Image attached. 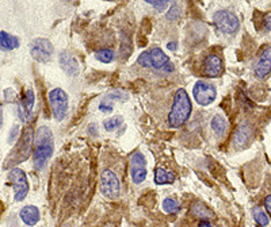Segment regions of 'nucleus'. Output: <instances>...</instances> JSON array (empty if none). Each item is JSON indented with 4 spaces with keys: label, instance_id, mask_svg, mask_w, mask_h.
I'll use <instances>...</instances> for the list:
<instances>
[{
    "label": "nucleus",
    "instance_id": "nucleus-1",
    "mask_svg": "<svg viewBox=\"0 0 271 227\" xmlns=\"http://www.w3.org/2000/svg\"><path fill=\"white\" fill-rule=\"evenodd\" d=\"M34 165L37 169H42L53 154L52 130L48 126H41L34 137Z\"/></svg>",
    "mask_w": 271,
    "mask_h": 227
},
{
    "label": "nucleus",
    "instance_id": "nucleus-2",
    "mask_svg": "<svg viewBox=\"0 0 271 227\" xmlns=\"http://www.w3.org/2000/svg\"><path fill=\"white\" fill-rule=\"evenodd\" d=\"M191 113V101L188 97L187 92L183 88H179L174 95V101H172V107H171L170 115H168V123L171 127L183 126L184 123L187 122Z\"/></svg>",
    "mask_w": 271,
    "mask_h": 227
},
{
    "label": "nucleus",
    "instance_id": "nucleus-3",
    "mask_svg": "<svg viewBox=\"0 0 271 227\" xmlns=\"http://www.w3.org/2000/svg\"><path fill=\"white\" fill-rule=\"evenodd\" d=\"M137 62H139V65L147 68V69L162 70L170 62V58L166 56V53L163 52L162 49L153 48L151 50L141 53L137 58Z\"/></svg>",
    "mask_w": 271,
    "mask_h": 227
},
{
    "label": "nucleus",
    "instance_id": "nucleus-4",
    "mask_svg": "<svg viewBox=\"0 0 271 227\" xmlns=\"http://www.w3.org/2000/svg\"><path fill=\"white\" fill-rule=\"evenodd\" d=\"M49 103L52 113L57 122H61L62 119L66 117L68 112V95L61 88H54L49 92Z\"/></svg>",
    "mask_w": 271,
    "mask_h": 227
},
{
    "label": "nucleus",
    "instance_id": "nucleus-5",
    "mask_svg": "<svg viewBox=\"0 0 271 227\" xmlns=\"http://www.w3.org/2000/svg\"><path fill=\"white\" fill-rule=\"evenodd\" d=\"M213 23L224 34H235L240 29V22L233 13L228 10H220L213 15Z\"/></svg>",
    "mask_w": 271,
    "mask_h": 227
},
{
    "label": "nucleus",
    "instance_id": "nucleus-6",
    "mask_svg": "<svg viewBox=\"0 0 271 227\" xmlns=\"http://www.w3.org/2000/svg\"><path fill=\"white\" fill-rule=\"evenodd\" d=\"M10 183L13 185L14 199L15 201H23L29 193V181H27L26 173L21 168H13L9 175Z\"/></svg>",
    "mask_w": 271,
    "mask_h": 227
},
{
    "label": "nucleus",
    "instance_id": "nucleus-7",
    "mask_svg": "<svg viewBox=\"0 0 271 227\" xmlns=\"http://www.w3.org/2000/svg\"><path fill=\"white\" fill-rule=\"evenodd\" d=\"M33 142H34V133H33V129L27 127L26 130L23 131L22 138H21V141H19V144H18L14 154L13 156H10L9 161L21 162V161L27 160L31 153Z\"/></svg>",
    "mask_w": 271,
    "mask_h": 227
},
{
    "label": "nucleus",
    "instance_id": "nucleus-8",
    "mask_svg": "<svg viewBox=\"0 0 271 227\" xmlns=\"http://www.w3.org/2000/svg\"><path fill=\"white\" fill-rule=\"evenodd\" d=\"M192 96L199 105H209L217 97V89L212 83L197 81L192 87Z\"/></svg>",
    "mask_w": 271,
    "mask_h": 227
},
{
    "label": "nucleus",
    "instance_id": "nucleus-9",
    "mask_svg": "<svg viewBox=\"0 0 271 227\" xmlns=\"http://www.w3.org/2000/svg\"><path fill=\"white\" fill-rule=\"evenodd\" d=\"M54 48L52 42L45 38H35L30 45V54L35 61L48 62L52 60Z\"/></svg>",
    "mask_w": 271,
    "mask_h": 227
},
{
    "label": "nucleus",
    "instance_id": "nucleus-10",
    "mask_svg": "<svg viewBox=\"0 0 271 227\" xmlns=\"http://www.w3.org/2000/svg\"><path fill=\"white\" fill-rule=\"evenodd\" d=\"M101 189L106 197H117L119 193V180L113 170L105 169L101 175Z\"/></svg>",
    "mask_w": 271,
    "mask_h": 227
},
{
    "label": "nucleus",
    "instance_id": "nucleus-11",
    "mask_svg": "<svg viewBox=\"0 0 271 227\" xmlns=\"http://www.w3.org/2000/svg\"><path fill=\"white\" fill-rule=\"evenodd\" d=\"M130 176L134 184H141L147 177V158L141 152L131 154Z\"/></svg>",
    "mask_w": 271,
    "mask_h": 227
},
{
    "label": "nucleus",
    "instance_id": "nucleus-12",
    "mask_svg": "<svg viewBox=\"0 0 271 227\" xmlns=\"http://www.w3.org/2000/svg\"><path fill=\"white\" fill-rule=\"evenodd\" d=\"M35 96L33 89H27L25 96L21 100V103L18 104V112H19V118L25 123L30 122L33 119V108H34Z\"/></svg>",
    "mask_w": 271,
    "mask_h": 227
},
{
    "label": "nucleus",
    "instance_id": "nucleus-13",
    "mask_svg": "<svg viewBox=\"0 0 271 227\" xmlns=\"http://www.w3.org/2000/svg\"><path fill=\"white\" fill-rule=\"evenodd\" d=\"M204 74L208 76V77H219L220 74L223 73L224 65L221 57L217 56V54H209L206 57L205 61H204Z\"/></svg>",
    "mask_w": 271,
    "mask_h": 227
},
{
    "label": "nucleus",
    "instance_id": "nucleus-14",
    "mask_svg": "<svg viewBox=\"0 0 271 227\" xmlns=\"http://www.w3.org/2000/svg\"><path fill=\"white\" fill-rule=\"evenodd\" d=\"M271 73V46H267L259 57L256 66H255V76L258 79H266Z\"/></svg>",
    "mask_w": 271,
    "mask_h": 227
},
{
    "label": "nucleus",
    "instance_id": "nucleus-15",
    "mask_svg": "<svg viewBox=\"0 0 271 227\" xmlns=\"http://www.w3.org/2000/svg\"><path fill=\"white\" fill-rule=\"evenodd\" d=\"M252 138V126L248 122H243L233 134V146L235 148H244Z\"/></svg>",
    "mask_w": 271,
    "mask_h": 227
},
{
    "label": "nucleus",
    "instance_id": "nucleus-16",
    "mask_svg": "<svg viewBox=\"0 0 271 227\" xmlns=\"http://www.w3.org/2000/svg\"><path fill=\"white\" fill-rule=\"evenodd\" d=\"M58 62H60L61 69L64 70L66 74H70V76H76V74H79L80 72L79 61H78L76 57L72 56L71 53L68 52L60 53V56H58Z\"/></svg>",
    "mask_w": 271,
    "mask_h": 227
},
{
    "label": "nucleus",
    "instance_id": "nucleus-17",
    "mask_svg": "<svg viewBox=\"0 0 271 227\" xmlns=\"http://www.w3.org/2000/svg\"><path fill=\"white\" fill-rule=\"evenodd\" d=\"M19 218L27 226H34L40 222V210L35 205H26L19 212Z\"/></svg>",
    "mask_w": 271,
    "mask_h": 227
},
{
    "label": "nucleus",
    "instance_id": "nucleus-18",
    "mask_svg": "<svg viewBox=\"0 0 271 227\" xmlns=\"http://www.w3.org/2000/svg\"><path fill=\"white\" fill-rule=\"evenodd\" d=\"M190 211L191 214L195 216V218L201 219V220H210V219H215V214L206 207L202 201H194L190 207Z\"/></svg>",
    "mask_w": 271,
    "mask_h": 227
},
{
    "label": "nucleus",
    "instance_id": "nucleus-19",
    "mask_svg": "<svg viewBox=\"0 0 271 227\" xmlns=\"http://www.w3.org/2000/svg\"><path fill=\"white\" fill-rule=\"evenodd\" d=\"M176 180L175 173L172 172H167L166 169L163 168H156L155 170V183L158 185H164V184H172Z\"/></svg>",
    "mask_w": 271,
    "mask_h": 227
},
{
    "label": "nucleus",
    "instance_id": "nucleus-20",
    "mask_svg": "<svg viewBox=\"0 0 271 227\" xmlns=\"http://www.w3.org/2000/svg\"><path fill=\"white\" fill-rule=\"evenodd\" d=\"M0 48L3 50H14V49L19 48V40L17 37L6 33V31H0Z\"/></svg>",
    "mask_w": 271,
    "mask_h": 227
},
{
    "label": "nucleus",
    "instance_id": "nucleus-21",
    "mask_svg": "<svg viewBox=\"0 0 271 227\" xmlns=\"http://www.w3.org/2000/svg\"><path fill=\"white\" fill-rule=\"evenodd\" d=\"M212 130L215 131V134L217 137H224L225 136V133H227L228 129V123L227 119L224 118L223 115H215L213 119H212Z\"/></svg>",
    "mask_w": 271,
    "mask_h": 227
},
{
    "label": "nucleus",
    "instance_id": "nucleus-22",
    "mask_svg": "<svg viewBox=\"0 0 271 227\" xmlns=\"http://www.w3.org/2000/svg\"><path fill=\"white\" fill-rule=\"evenodd\" d=\"M123 118L122 115H115V117H111V118L106 119L103 122V127H105L106 131H114L117 130L118 127L122 126Z\"/></svg>",
    "mask_w": 271,
    "mask_h": 227
},
{
    "label": "nucleus",
    "instance_id": "nucleus-23",
    "mask_svg": "<svg viewBox=\"0 0 271 227\" xmlns=\"http://www.w3.org/2000/svg\"><path fill=\"white\" fill-rule=\"evenodd\" d=\"M163 210L170 215L178 214L180 210L179 201H176L175 199H171V197H167V199L163 200Z\"/></svg>",
    "mask_w": 271,
    "mask_h": 227
},
{
    "label": "nucleus",
    "instance_id": "nucleus-24",
    "mask_svg": "<svg viewBox=\"0 0 271 227\" xmlns=\"http://www.w3.org/2000/svg\"><path fill=\"white\" fill-rule=\"evenodd\" d=\"M252 214H254L255 222H256V224L259 227H266L270 223V219H268L267 214L260 207H255L254 210H252Z\"/></svg>",
    "mask_w": 271,
    "mask_h": 227
},
{
    "label": "nucleus",
    "instance_id": "nucleus-25",
    "mask_svg": "<svg viewBox=\"0 0 271 227\" xmlns=\"http://www.w3.org/2000/svg\"><path fill=\"white\" fill-rule=\"evenodd\" d=\"M114 57H115V53L111 49H101L95 53L96 60L103 64H110L114 60Z\"/></svg>",
    "mask_w": 271,
    "mask_h": 227
},
{
    "label": "nucleus",
    "instance_id": "nucleus-26",
    "mask_svg": "<svg viewBox=\"0 0 271 227\" xmlns=\"http://www.w3.org/2000/svg\"><path fill=\"white\" fill-rule=\"evenodd\" d=\"M127 93H125V92L122 91H113L110 92L109 95L105 97V99H107V100H117V101H126L127 100Z\"/></svg>",
    "mask_w": 271,
    "mask_h": 227
},
{
    "label": "nucleus",
    "instance_id": "nucleus-27",
    "mask_svg": "<svg viewBox=\"0 0 271 227\" xmlns=\"http://www.w3.org/2000/svg\"><path fill=\"white\" fill-rule=\"evenodd\" d=\"M180 17V7L176 3L172 5V7L170 9V11L167 13V19L168 21H174V19H178Z\"/></svg>",
    "mask_w": 271,
    "mask_h": 227
},
{
    "label": "nucleus",
    "instance_id": "nucleus-28",
    "mask_svg": "<svg viewBox=\"0 0 271 227\" xmlns=\"http://www.w3.org/2000/svg\"><path fill=\"white\" fill-rule=\"evenodd\" d=\"M99 109H101L102 112L110 113L114 109L113 103H111V101H107V99H105V100L102 101L101 104H99Z\"/></svg>",
    "mask_w": 271,
    "mask_h": 227
},
{
    "label": "nucleus",
    "instance_id": "nucleus-29",
    "mask_svg": "<svg viewBox=\"0 0 271 227\" xmlns=\"http://www.w3.org/2000/svg\"><path fill=\"white\" fill-rule=\"evenodd\" d=\"M147 3H148V5H151V6H153V9L159 10V11H163V10H166V7L168 6V3H167V2H158V0H155V2H153V0H148Z\"/></svg>",
    "mask_w": 271,
    "mask_h": 227
},
{
    "label": "nucleus",
    "instance_id": "nucleus-30",
    "mask_svg": "<svg viewBox=\"0 0 271 227\" xmlns=\"http://www.w3.org/2000/svg\"><path fill=\"white\" fill-rule=\"evenodd\" d=\"M18 133H19V126H15L11 129V131H10V137H9V142L10 144H13L14 141L17 140V137H18Z\"/></svg>",
    "mask_w": 271,
    "mask_h": 227
},
{
    "label": "nucleus",
    "instance_id": "nucleus-31",
    "mask_svg": "<svg viewBox=\"0 0 271 227\" xmlns=\"http://www.w3.org/2000/svg\"><path fill=\"white\" fill-rule=\"evenodd\" d=\"M5 96H6V100L7 101H11L15 99V92H14V89H10V88H7L5 91Z\"/></svg>",
    "mask_w": 271,
    "mask_h": 227
},
{
    "label": "nucleus",
    "instance_id": "nucleus-32",
    "mask_svg": "<svg viewBox=\"0 0 271 227\" xmlns=\"http://www.w3.org/2000/svg\"><path fill=\"white\" fill-rule=\"evenodd\" d=\"M88 133H90V136L92 137L98 136V126H96L95 123H91V125L88 126Z\"/></svg>",
    "mask_w": 271,
    "mask_h": 227
},
{
    "label": "nucleus",
    "instance_id": "nucleus-33",
    "mask_svg": "<svg viewBox=\"0 0 271 227\" xmlns=\"http://www.w3.org/2000/svg\"><path fill=\"white\" fill-rule=\"evenodd\" d=\"M264 207H266V211L271 216V195H267L266 199H264Z\"/></svg>",
    "mask_w": 271,
    "mask_h": 227
},
{
    "label": "nucleus",
    "instance_id": "nucleus-34",
    "mask_svg": "<svg viewBox=\"0 0 271 227\" xmlns=\"http://www.w3.org/2000/svg\"><path fill=\"white\" fill-rule=\"evenodd\" d=\"M163 72H167V73H172L174 70H175V66H174V64H171V62H168L164 68H163Z\"/></svg>",
    "mask_w": 271,
    "mask_h": 227
},
{
    "label": "nucleus",
    "instance_id": "nucleus-35",
    "mask_svg": "<svg viewBox=\"0 0 271 227\" xmlns=\"http://www.w3.org/2000/svg\"><path fill=\"white\" fill-rule=\"evenodd\" d=\"M264 27H266L267 30L271 31V15L266 18V21H264Z\"/></svg>",
    "mask_w": 271,
    "mask_h": 227
},
{
    "label": "nucleus",
    "instance_id": "nucleus-36",
    "mask_svg": "<svg viewBox=\"0 0 271 227\" xmlns=\"http://www.w3.org/2000/svg\"><path fill=\"white\" fill-rule=\"evenodd\" d=\"M198 227H215V226H213L209 220H201L199 224H198Z\"/></svg>",
    "mask_w": 271,
    "mask_h": 227
},
{
    "label": "nucleus",
    "instance_id": "nucleus-37",
    "mask_svg": "<svg viewBox=\"0 0 271 227\" xmlns=\"http://www.w3.org/2000/svg\"><path fill=\"white\" fill-rule=\"evenodd\" d=\"M167 49H168V50H176V49H178V44H176V42H168Z\"/></svg>",
    "mask_w": 271,
    "mask_h": 227
},
{
    "label": "nucleus",
    "instance_id": "nucleus-38",
    "mask_svg": "<svg viewBox=\"0 0 271 227\" xmlns=\"http://www.w3.org/2000/svg\"><path fill=\"white\" fill-rule=\"evenodd\" d=\"M2 123H3V108L0 105V127H2Z\"/></svg>",
    "mask_w": 271,
    "mask_h": 227
}]
</instances>
